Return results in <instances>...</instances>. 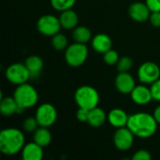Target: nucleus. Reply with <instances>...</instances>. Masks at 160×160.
<instances>
[{
  "label": "nucleus",
  "mask_w": 160,
  "mask_h": 160,
  "mask_svg": "<svg viewBox=\"0 0 160 160\" xmlns=\"http://www.w3.org/2000/svg\"><path fill=\"white\" fill-rule=\"evenodd\" d=\"M158 125L153 114L142 112L129 115L127 127L132 131L135 137L147 139L155 135Z\"/></svg>",
  "instance_id": "f257e3e1"
},
{
  "label": "nucleus",
  "mask_w": 160,
  "mask_h": 160,
  "mask_svg": "<svg viewBox=\"0 0 160 160\" xmlns=\"http://www.w3.org/2000/svg\"><path fill=\"white\" fill-rule=\"evenodd\" d=\"M25 145L24 134L15 128H5L0 132V151L5 156H14L22 152Z\"/></svg>",
  "instance_id": "f03ea898"
},
{
  "label": "nucleus",
  "mask_w": 160,
  "mask_h": 160,
  "mask_svg": "<svg viewBox=\"0 0 160 160\" xmlns=\"http://www.w3.org/2000/svg\"><path fill=\"white\" fill-rule=\"evenodd\" d=\"M12 97L15 98L19 107L22 111L36 106L38 101V91L35 87H33L27 82L17 85Z\"/></svg>",
  "instance_id": "7ed1b4c3"
},
{
  "label": "nucleus",
  "mask_w": 160,
  "mask_h": 160,
  "mask_svg": "<svg viewBox=\"0 0 160 160\" xmlns=\"http://www.w3.org/2000/svg\"><path fill=\"white\" fill-rule=\"evenodd\" d=\"M74 99L79 108L90 111L98 107L99 103V94L93 86L82 85L75 91Z\"/></svg>",
  "instance_id": "20e7f679"
},
{
  "label": "nucleus",
  "mask_w": 160,
  "mask_h": 160,
  "mask_svg": "<svg viewBox=\"0 0 160 160\" xmlns=\"http://www.w3.org/2000/svg\"><path fill=\"white\" fill-rule=\"evenodd\" d=\"M88 56V49L86 44L74 42L68 46L65 50V60L67 64L72 68H78L83 65Z\"/></svg>",
  "instance_id": "39448f33"
},
{
  "label": "nucleus",
  "mask_w": 160,
  "mask_h": 160,
  "mask_svg": "<svg viewBox=\"0 0 160 160\" xmlns=\"http://www.w3.org/2000/svg\"><path fill=\"white\" fill-rule=\"evenodd\" d=\"M37 28L38 32L47 37H52L60 32L62 28L59 17H55L52 14H45L39 17L37 22Z\"/></svg>",
  "instance_id": "423d86ee"
},
{
  "label": "nucleus",
  "mask_w": 160,
  "mask_h": 160,
  "mask_svg": "<svg viewBox=\"0 0 160 160\" xmlns=\"http://www.w3.org/2000/svg\"><path fill=\"white\" fill-rule=\"evenodd\" d=\"M6 79L12 84L20 85L25 83L30 78V73L24 64L14 63L10 65L5 72Z\"/></svg>",
  "instance_id": "0eeeda50"
},
{
  "label": "nucleus",
  "mask_w": 160,
  "mask_h": 160,
  "mask_svg": "<svg viewBox=\"0 0 160 160\" xmlns=\"http://www.w3.org/2000/svg\"><path fill=\"white\" fill-rule=\"evenodd\" d=\"M35 117L38 120L39 127L50 128L56 122L57 111L52 104L43 103L38 107Z\"/></svg>",
  "instance_id": "6e6552de"
},
{
  "label": "nucleus",
  "mask_w": 160,
  "mask_h": 160,
  "mask_svg": "<svg viewBox=\"0 0 160 160\" xmlns=\"http://www.w3.org/2000/svg\"><path fill=\"white\" fill-rule=\"evenodd\" d=\"M138 78L142 84H152L160 78V68L154 62H144L138 69Z\"/></svg>",
  "instance_id": "1a4fd4ad"
},
{
  "label": "nucleus",
  "mask_w": 160,
  "mask_h": 160,
  "mask_svg": "<svg viewBox=\"0 0 160 160\" xmlns=\"http://www.w3.org/2000/svg\"><path fill=\"white\" fill-rule=\"evenodd\" d=\"M134 138L135 135L128 127L117 128L113 134L114 146L120 151H128L132 147Z\"/></svg>",
  "instance_id": "9d476101"
},
{
  "label": "nucleus",
  "mask_w": 160,
  "mask_h": 160,
  "mask_svg": "<svg viewBox=\"0 0 160 160\" xmlns=\"http://www.w3.org/2000/svg\"><path fill=\"white\" fill-rule=\"evenodd\" d=\"M115 87L123 95H130L136 86L135 79L129 72H119L115 78Z\"/></svg>",
  "instance_id": "9b49d317"
},
{
  "label": "nucleus",
  "mask_w": 160,
  "mask_h": 160,
  "mask_svg": "<svg viewBox=\"0 0 160 160\" xmlns=\"http://www.w3.org/2000/svg\"><path fill=\"white\" fill-rule=\"evenodd\" d=\"M128 14L133 21L142 22L150 18L151 10L146 5V3L135 2L130 5L128 8Z\"/></svg>",
  "instance_id": "f8f14e48"
},
{
  "label": "nucleus",
  "mask_w": 160,
  "mask_h": 160,
  "mask_svg": "<svg viewBox=\"0 0 160 160\" xmlns=\"http://www.w3.org/2000/svg\"><path fill=\"white\" fill-rule=\"evenodd\" d=\"M130 98L137 105H147L153 100L151 89L146 85H136L130 93Z\"/></svg>",
  "instance_id": "ddd939ff"
},
{
  "label": "nucleus",
  "mask_w": 160,
  "mask_h": 160,
  "mask_svg": "<svg viewBox=\"0 0 160 160\" xmlns=\"http://www.w3.org/2000/svg\"><path fill=\"white\" fill-rule=\"evenodd\" d=\"M128 117L129 115H128V113L124 110L115 108L110 111V112L108 113V122L113 128H120L127 127Z\"/></svg>",
  "instance_id": "4468645a"
},
{
  "label": "nucleus",
  "mask_w": 160,
  "mask_h": 160,
  "mask_svg": "<svg viewBox=\"0 0 160 160\" xmlns=\"http://www.w3.org/2000/svg\"><path fill=\"white\" fill-rule=\"evenodd\" d=\"M23 160H41L43 158V147L35 142L26 143L22 150Z\"/></svg>",
  "instance_id": "2eb2a0df"
},
{
  "label": "nucleus",
  "mask_w": 160,
  "mask_h": 160,
  "mask_svg": "<svg viewBox=\"0 0 160 160\" xmlns=\"http://www.w3.org/2000/svg\"><path fill=\"white\" fill-rule=\"evenodd\" d=\"M112 47V41L111 38L103 33L96 35L92 38V48L98 53H105Z\"/></svg>",
  "instance_id": "dca6fc26"
},
{
  "label": "nucleus",
  "mask_w": 160,
  "mask_h": 160,
  "mask_svg": "<svg viewBox=\"0 0 160 160\" xmlns=\"http://www.w3.org/2000/svg\"><path fill=\"white\" fill-rule=\"evenodd\" d=\"M23 112L16 102L13 97L2 98L0 101V112L4 116H11L15 113Z\"/></svg>",
  "instance_id": "f3484780"
},
{
  "label": "nucleus",
  "mask_w": 160,
  "mask_h": 160,
  "mask_svg": "<svg viewBox=\"0 0 160 160\" xmlns=\"http://www.w3.org/2000/svg\"><path fill=\"white\" fill-rule=\"evenodd\" d=\"M59 20H60L62 28L67 29V30L74 29L75 27L78 26V22H79L78 14L71 8L61 11Z\"/></svg>",
  "instance_id": "a211bd4d"
},
{
  "label": "nucleus",
  "mask_w": 160,
  "mask_h": 160,
  "mask_svg": "<svg viewBox=\"0 0 160 160\" xmlns=\"http://www.w3.org/2000/svg\"><path fill=\"white\" fill-rule=\"evenodd\" d=\"M24 65L27 68V69L29 70L31 78L34 79V78H37L40 74V72L43 68L44 63H43V60L39 56L30 55L26 58Z\"/></svg>",
  "instance_id": "6ab92c4d"
},
{
  "label": "nucleus",
  "mask_w": 160,
  "mask_h": 160,
  "mask_svg": "<svg viewBox=\"0 0 160 160\" xmlns=\"http://www.w3.org/2000/svg\"><path fill=\"white\" fill-rule=\"evenodd\" d=\"M108 121V114L101 108L96 107L89 111L88 124L93 128H99Z\"/></svg>",
  "instance_id": "aec40b11"
},
{
  "label": "nucleus",
  "mask_w": 160,
  "mask_h": 160,
  "mask_svg": "<svg viewBox=\"0 0 160 160\" xmlns=\"http://www.w3.org/2000/svg\"><path fill=\"white\" fill-rule=\"evenodd\" d=\"M52 133L45 127H39L33 135V141L41 147H47L52 142Z\"/></svg>",
  "instance_id": "412c9836"
},
{
  "label": "nucleus",
  "mask_w": 160,
  "mask_h": 160,
  "mask_svg": "<svg viewBox=\"0 0 160 160\" xmlns=\"http://www.w3.org/2000/svg\"><path fill=\"white\" fill-rule=\"evenodd\" d=\"M72 38L75 40V42L86 44L87 42H89L91 40L92 33L88 27L83 26V25H80V26H77L73 29Z\"/></svg>",
  "instance_id": "4be33fe9"
},
{
  "label": "nucleus",
  "mask_w": 160,
  "mask_h": 160,
  "mask_svg": "<svg viewBox=\"0 0 160 160\" xmlns=\"http://www.w3.org/2000/svg\"><path fill=\"white\" fill-rule=\"evenodd\" d=\"M52 45L56 51H63L68 48V40L64 34L57 33L52 37Z\"/></svg>",
  "instance_id": "5701e85b"
},
{
  "label": "nucleus",
  "mask_w": 160,
  "mask_h": 160,
  "mask_svg": "<svg viewBox=\"0 0 160 160\" xmlns=\"http://www.w3.org/2000/svg\"><path fill=\"white\" fill-rule=\"evenodd\" d=\"M75 3H76V0H51L52 7L55 10L60 11V12L72 8Z\"/></svg>",
  "instance_id": "b1692460"
},
{
  "label": "nucleus",
  "mask_w": 160,
  "mask_h": 160,
  "mask_svg": "<svg viewBox=\"0 0 160 160\" xmlns=\"http://www.w3.org/2000/svg\"><path fill=\"white\" fill-rule=\"evenodd\" d=\"M119 59H120V57H119L118 52L112 49H111V50L107 51L105 53H103V60L109 66L116 65L118 63Z\"/></svg>",
  "instance_id": "393cba45"
},
{
  "label": "nucleus",
  "mask_w": 160,
  "mask_h": 160,
  "mask_svg": "<svg viewBox=\"0 0 160 160\" xmlns=\"http://www.w3.org/2000/svg\"><path fill=\"white\" fill-rule=\"evenodd\" d=\"M132 65H133V62L131 58L128 56H124L119 59L118 63L116 64V67L119 72H128L130 68H132Z\"/></svg>",
  "instance_id": "a878e982"
},
{
  "label": "nucleus",
  "mask_w": 160,
  "mask_h": 160,
  "mask_svg": "<svg viewBox=\"0 0 160 160\" xmlns=\"http://www.w3.org/2000/svg\"><path fill=\"white\" fill-rule=\"evenodd\" d=\"M38 127H39V125H38L36 117H28L22 123L23 130L26 132H29V133H32V132L34 133L38 128Z\"/></svg>",
  "instance_id": "bb28decb"
},
{
  "label": "nucleus",
  "mask_w": 160,
  "mask_h": 160,
  "mask_svg": "<svg viewBox=\"0 0 160 160\" xmlns=\"http://www.w3.org/2000/svg\"><path fill=\"white\" fill-rule=\"evenodd\" d=\"M151 92L153 96V100H156L158 102H160V78L156 81L154 83L151 84Z\"/></svg>",
  "instance_id": "cd10ccee"
},
{
  "label": "nucleus",
  "mask_w": 160,
  "mask_h": 160,
  "mask_svg": "<svg viewBox=\"0 0 160 160\" xmlns=\"http://www.w3.org/2000/svg\"><path fill=\"white\" fill-rule=\"evenodd\" d=\"M152 156L151 154L146 150H139L137 151L133 156L132 160H151Z\"/></svg>",
  "instance_id": "c85d7f7f"
},
{
  "label": "nucleus",
  "mask_w": 160,
  "mask_h": 160,
  "mask_svg": "<svg viewBox=\"0 0 160 160\" xmlns=\"http://www.w3.org/2000/svg\"><path fill=\"white\" fill-rule=\"evenodd\" d=\"M76 117L78 121L82 123H87L88 118H89V110L83 109V108H79V110L76 112Z\"/></svg>",
  "instance_id": "c756f323"
},
{
  "label": "nucleus",
  "mask_w": 160,
  "mask_h": 160,
  "mask_svg": "<svg viewBox=\"0 0 160 160\" xmlns=\"http://www.w3.org/2000/svg\"><path fill=\"white\" fill-rule=\"evenodd\" d=\"M149 20L154 27H160V11L151 12Z\"/></svg>",
  "instance_id": "7c9ffc66"
},
{
  "label": "nucleus",
  "mask_w": 160,
  "mask_h": 160,
  "mask_svg": "<svg viewBox=\"0 0 160 160\" xmlns=\"http://www.w3.org/2000/svg\"><path fill=\"white\" fill-rule=\"evenodd\" d=\"M145 3L150 8L151 12L160 11V0H145Z\"/></svg>",
  "instance_id": "2f4dec72"
},
{
  "label": "nucleus",
  "mask_w": 160,
  "mask_h": 160,
  "mask_svg": "<svg viewBox=\"0 0 160 160\" xmlns=\"http://www.w3.org/2000/svg\"><path fill=\"white\" fill-rule=\"evenodd\" d=\"M153 115H154V117H155L156 121L158 122V124L160 125V105H158V106L155 109Z\"/></svg>",
  "instance_id": "473e14b6"
}]
</instances>
